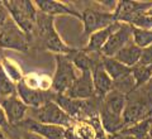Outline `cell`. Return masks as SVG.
<instances>
[{"instance_id": "4dcf8cb0", "label": "cell", "mask_w": 152, "mask_h": 139, "mask_svg": "<svg viewBox=\"0 0 152 139\" xmlns=\"http://www.w3.org/2000/svg\"><path fill=\"white\" fill-rule=\"evenodd\" d=\"M151 81H152V80H151Z\"/></svg>"}, {"instance_id": "7402d4cb", "label": "cell", "mask_w": 152, "mask_h": 139, "mask_svg": "<svg viewBox=\"0 0 152 139\" xmlns=\"http://www.w3.org/2000/svg\"><path fill=\"white\" fill-rule=\"evenodd\" d=\"M0 65H1L3 70L5 71V74L15 84H18L19 81L23 80V75L20 72V68H19V66L15 63V62H13L12 60H9V58H3L1 61H0Z\"/></svg>"}, {"instance_id": "44dd1931", "label": "cell", "mask_w": 152, "mask_h": 139, "mask_svg": "<svg viewBox=\"0 0 152 139\" xmlns=\"http://www.w3.org/2000/svg\"><path fill=\"white\" fill-rule=\"evenodd\" d=\"M132 42L141 49L152 46V29H141L132 27Z\"/></svg>"}, {"instance_id": "e0dca14e", "label": "cell", "mask_w": 152, "mask_h": 139, "mask_svg": "<svg viewBox=\"0 0 152 139\" xmlns=\"http://www.w3.org/2000/svg\"><path fill=\"white\" fill-rule=\"evenodd\" d=\"M141 56H142V49L131 41L126 47H123V48L114 56V58L117 61H119L121 63H123L124 66L132 68V67H134L140 63Z\"/></svg>"}, {"instance_id": "8fae6325", "label": "cell", "mask_w": 152, "mask_h": 139, "mask_svg": "<svg viewBox=\"0 0 152 139\" xmlns=\"http://www.w3.org/2000/svg\"><path fill=\"white\" fill-rule=\"evenodd\" d=\"M14 128H19L27 132H32L37 135L42 137L43 139H65V128L48 125V124H42L31 118H26L20 124H18Z\"/></svg>"}, {"instance_id": "d4e9b609", "label": "cell", "mask_w": 152, "mask_h": 139, "mask_svg": "<svg viewBox=\"0 0 152 139\" xmlns=\"http://www.w3.org/2000/svg\"><path fill=\"white\" fill-rule=\"evenodd\" d=\"M17 129H18V132L23 139H43L42 137L37 135V134L32 133V132H27V130H23V129H19V128H17Z\"/></svg>"}, {"instance_id": "ac0fdd59", "label": "cell", "mask_w": 152, "mask_h": 139, "mask_svg": "<svg viewBox=\"0 0 152 139\" xmlns=\"http://www.w3.org/2000/svg\"><path fill=\"white\" fill-rule=\"evenodd\" d=\"M151 125H152V116L126 127L121 133L127 134V135H132L136 139H147L151 130Z\"/></svg>"}, {"instance_id": "5bb4252c", "label": "cell", "mask_w": 152, "mask_h": 139, "mask_svg": "<svg viewBox=\"0 0 152 139\" xmlns=\"http://www.w3.org/2000/svg\"><path fill=\"white\" fill-rule=\"evenodd\" d=\"M91 75H93L94 90H95V98L98 100H103L104 96L113 90V80L109 77V75L104 70L102 65V57L93 67Z\"/></svg>"}, {"instance_id": "2e32d148", "label": "cell", "mask_w": 152, "mask_h": 139, "mask_svg": "<svg viewBox=\"0 0 152 139\" xmlns=\"http://www.w3.org/2000/svg\"><path fill=\"white\" fill-rule=\"evenodd\" d=\"M102 65L104 67V70H105V72L109 75V77L113 80V82L119 81L132 74V68L121 63V62L117 61L114 57H103L102 56Z\"/></svg>"}, {"instance_id": "4fadbf2b", "label": "cell", "mask_w": 152, "mask_h": 139, "mask_svg": "<svg viewBox=\"0 0 152 139\" xmlns=\"http://www.w3.org/2000/svg\"><path fill=\"white\" fill-rule=\"evenodd\" d=\"M126 103H127V95L115 89H113L102 100L99 113L115 115V116H123Z\"/></svg>"}, {"instance_id": "5b68a950", "label": "cell", "mask_w": 152, "mask_h": 139, "mask_svg": "<svg viewBox=\"0 0 152 139\" xmlns=\"http://www.w3.org/2000/svg\"><path fill=\"white\" fill-rule=\"evenodd\" d=\"M31 118L33 120L42 124H48V125H56V127H62L69 128L75 123V120L71 116H69L58 105L56 104L55 100L46 103L38 109H29Z\"/></svg>"}, {"instance_id": "277c9868", "label": "cell", "mask_w": 152, "mask_h": 139, "mask_svg": "<svg viewBox=\"0 0 152 139\" xmlns=\"http://www.w3.org/2000/svg\"><path fill=\"white\" fill-rule=\"evenodd\" d=\"M32 39L19 28L12 18L0 27V49H12L17 52L29 51Z\"/></svg>"}, {"instance_id": "7c38bea8", "label": "cell", "mask_w": 152, "mask_h": 139, "mask_svg": "<svg viewBox=\"0 0 152 139\" xmlns=\"http://www.w3.org/2000/svg\"><path fill=\"white\" fill-rule=\"evenodd\" d=\"M34 5L39 13H43L52 18H55L56 15H72L81 19V14L76 9L70 7L69 4L57 1V0H37L34 1Z\"/></svg>"}, {"instance_id": "83f0119b", "label": "cell", "mask_w": 152, "mask_h": 139, "mask_svg": "<svg viewBox=\"0 0 152 139\" xmlns=\"http://www.w3.org/2000/svg\"><path fill=\"white\" fill-rule=\"evenodd\" d=\"M8 135H9V139H23L20 137V134H19V132H10V128L7 130Z\"/></svg>"}, {"instance_id": "cb8c5ba5", "label": "cell", "mask_w": 152, "mask_h": 139, "mask_svg": "<svg viewBox=\"0 0 152 139\" xmlns=\"http://www.w3.org/2000/svg\"><path fill=\"white\" fill-rule=\"evenodd\" d=\"M9 18H10V17H9V13L7 10L5 5H4L3 1H0V27H1Z\"/></svg>"}, {"instance_id": "f1b7e54d", "label": "cell", "mask_w": 152, "mask_h": 139, "mask_svg": "<svg viewBox=\"0 0 152 139\" xmlns=\"http://www.w3.org/2000/svg\"><path fill=\"white\" fill-rule=\"evenodd\" d=\"M0 139H9L8 133L4 129H0Z\"/></svg>"}, {"instance_id": "ffe728a7", "label": "cell", "mask_w": 152, "mask_h": 139, "mask_svg": "<svg viewBox=\"0 0 152 139\" xmlns=\"http://www.w3.org/2000/svg\"><path fill=\"white\" fill-rule=\"evenodd\" d=\"M132 76H133V79H134L136 89L145 86L146 84H148L152 80V65H150V66L137 65L134 67H132Z\"/></svg>"}, {"instance_id": "4316f807", "label": "cell", "mask_w": 152, "mask_h": 139, "mask_svg": "<svg viewBox=\"0 0 152 139\" xmlns=\"http://www.w3.org/2000/svg\"><path fill=\"white\" fill-rule=\"evenodd\" d=\"M108 139H136V138L123 133H118V134H114V135H108Z\"/></svg>"}, {"instance_id": "9c48e42d", "label": "cell", "mask_w": 152, "mask_h": 139, "mask_svg": "<svg viewBox=\"0 0 152 139\" xmlns=\"http://www.w3.org/2000/svg\"><path fill=\"white\" fill-rule=\"evenodd\" d=\"M64 95H66V96H69L71 99H76V100H89L91 98H95L91 71L80 72L77 79L74 81L71 87Z\"/></svg>"}, {"instance_id": "f546056e", "label": "cell", "mask_w": 152, "mask_h": 139, "mask_svg": "<svg viewBox=\"0 0 152 139\" xmlns=\"http://www.w3.org/2000/svg\"><path fill=\"white\" fill-rule=\"evenodd\" d=\"M105 139H108V137H107V138H105Z\"/></svg>"}, {"instance_id": "3957f363", "label": "cell", "mask_w": 152, "mask_h": 139, "mask_svg": "<svg viewBox=\"0 0 152 139\" xmlns=\"http://www.w3.org/2000/svg\"><path fill=\"white\" fill-rule=\"evenodd\" d=\"M55 60L56 70L52 77L51 89L56 94H65L77 79L80 72L74 66L70 55H56Z\"/></svg>"}, {"instance_id": "d6986e66", "label": "cell", "mask_w": 152, "mask_h": 139, "mask_svg": "<svg viewBox=\"0 0 152 139\" xmlns=\"http://www.w3.org/2000/svg\"><path fill=\"white\" fill-rule=\"evenodd\" d=\"M17 95V84L9 77L0 65V103Z\"/></svg>"}, {"instance_id": "484cf974", "label": "cell", "mask_w": 152, "mask_h": 139, "mask_svg": "<svg viewBox=\"0 0 152 139\" xmlns=\"http://www.w3.org/2000/svg\"><path fill=\"white\" fill-rule=\"evenodd\" d=\"M10 128L8 124V120H7V116L5 114H4V110L1 108V105H0V129H4V130H8V129Z\"/></svg>"}, {"instance_id": "9a60e30c", "label": "cell", "mask_w": 152, "mask_h": 139, "mask_svg": "<svg viewBox=\"0 0 152 139\" xmlns=\"http://www.w3.org/2000/svg\"><path fill=\"white\" fill-rule=\"evenodd\" d=\"M119 25H121V22H114L113 24L104 28V29L93 33V34L89 37L88 44L83 51L86 52V53H90V55H100L103 47L105 46L109 37L119 28Z\"/></svg>"}, {"instance_id": "30bf717a", "label": "cell", "mask_w": 152, "mask_h": 139, "mask_svg": "<svg viewBox=\"0 0 152 139\" xmlns=\"http://www.w3.org/2000/svg\"><path fill=\"white\" fill-rule=\"evenodd\" d=\"M0 105L4 110L9 127H17L18 124H20L28 116L29 108L18 98V95H14V96L3 100Z\"/></svg>"}, {"instance_id": "6da1fadb", "label": "cell", "mask_w": 152, "mask_h": 139, "mask_svg": "<svg viewBox=\"0 0 152 139\" xmlns=\"http://www.w3.org/2000/svg\"><path fill=\"white\" fill-rule=\"evenodd\" d=\"M33 37L37 38V41L42 44L43 48L47 51L52 52L56 55H72L76 49L69 47L62 41V38L57 33L55 28V19L46 15L43 13L38 12L37 14V20H36V28ZM32 37V39H33Z\"/></svg>"}, {"instance_id": "603a6c76", "label": "cell", "mask_w": 152, "mask_h": 139, "mask_svg": "<svg viewBox=\"0 0 152 139\" xmlns=\"http://www.w3.org/2000/svg\"><path fill=\"white\" fill-rule=\"evenodd\" d=\"M138 65H145V66L152 65V46L142 49V56H141V61Z\"/></svg>"}, {"instance_id": "8992f818", "label": "cell", "mask_w": 152, "mask_h": 139, "mask_svg": "<svg viewBox=\"0 0 152 139\" xmlns=\"http://www.w3.org/2000/svg\"><path fill=\"white\" fill-rule=\"evenodd\" d=\"M80 14H81V19L80 20L83 22V25H84V33L88 37H90L95 32L109 27L114 22H117L115 18H114L113 12H107V10L103 12V10L88 8Z\"/></svg>"}, {"instance_id": "7a4b0ae2", "label": "cell", "mask_w": 152, "mask_h": 139, "mask_svg": "<svg viewBox=\"0 0 152 139\" xmlns=\"http://www.w3.org/2000/svg\"><path fill=\"white\" fill-rule=\"evenodd\" d=\"M3 3L9 13V17L32 39L38 14V9L34 5V1H29V0H9V1Z\"/></svg>"}, {"instance_id": "52a82bcc", "label": "cell", "mask_w": 152, "mask_h": 139, "mask_svg": "<svg viewBox=\"0 0 152 139\" xmlns=\"http://www.w3.org/2000/svg\"><path fill=\"white\" fill-rule=\"evenodd\" d=\"M17 95L29 109H38L46 103L55 100L57 94L52 90L33 89L22 80L17 84Z\"/></svg>"}, {"instance_id": "ba28073f", "label": "cell", "mask_w": 152, "mask_h": 139, "mask_svg": "<svg viewBox=\"0 0 152 139\" xmlns=\"http://www.w3.org/2000/svg\"><path fill=\"white\" fill-rule=\"evenodd\" d=\"M131 41H132V25L127 24V23H121L119 28L109 37L105 46L103 47L100 55L103 57H114Z\"/></svg>"}]
</instances>
